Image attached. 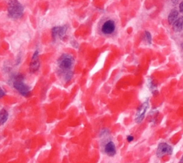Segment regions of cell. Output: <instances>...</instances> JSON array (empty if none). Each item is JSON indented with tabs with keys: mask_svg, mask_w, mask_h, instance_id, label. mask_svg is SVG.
<instances>
[{
	"mask_svg": "<svg viewBox=\"0 0 183 163\" xmlns=\"http://www.w3.org/2000/svg\"><path fill=\"white\" fill-rule=\"evenodd\" d=\"M75 63L74 57L69 54H63L57 60V65L61 72L64 74V79L67 82L69 81L73 76L72 72L71 69L72 68Z\"/></svg>",
	"mask_w": 183,
	"mask_h": 163,
	"instance_id": "cell-1",
	"label": "cell"
},
{
	"mask_svg": "<svg viewBox=\"0 0 183 163\" xmlns=\"http://www.w3.org/2000/svg\"><path fill=\"white\" fill-rule=\"evenodd\" d=\"M145 39H146L147 42H148L149 44L152 43V36H151V34L149 32H148V31L145 32Z\"/></svg>",
	"mask_w": 183,
	"mask_h": 163,
	"instance_id": "cell-13",
	"label": "cell"
},
{
	"mask_svg": "<svg viewBox=\"0 0 183 163\" xmlns=\"http://www.w3.org/2000/svg\"><path fill=\"white\" fill-rule=\"evenodd\" d=\"M127 140L129 142H132V141L134 140V137H133L132 135H128V136H127Z\"/></svg>",
	"mask_w": 183,
	"mask_h": 163,
	"instance_id": "cell-14",
	"label": "cell"
},
{
	"mask_svg": "<svg viewBox=\"0 0 183 163\" xmlns=\"http://www.w3.org/2000/svg\"><path fill=\"white\" fill-rule=\"evenodd\" d=\"M172 29L175 32H180L183 29V17H179L175 22L172 25Z\"/></svg>",
	"mask_w": 183,
	"mask_h": 163,
	"instance_id": "cell-10",
	"label": "cell"
},
{
	"mask_svg": "<svg viewBox=\"0 0 183 163\" xmlns=\"http://www.w3.org/2000/svg\"><path fill=\"white\" fill-rule=\"evenodd\" d=\"M105 152L109 157H113L116 154V147L114 142L112 141H109L105 145L104 148Z\"/></svg>",
	"mask_w": 183,
	"mask_h": 163,
	"instance_id": "cell-9",
	"label": "cell"
},
{
	"mask_svg": "<svg viewBox=\"0 0 183 163\" xmlns=\"http://www.w3.org/2000/svg\"><path fill=\"white\" fill-rule=\"evenodd\" d=\"M115 29H116V25H115V22L112 19H109L103 23L102 27H101V32L105 35H112L115 32Z\"/></svg>",
	"mask_w": 183,
	"mask_h": 163,
	"instance_id": "cell-6",
	"label": "cell"
},
{
	"mask_svg": "<svg viewBox=\"0 0 183 163\" xmlns=\"http://www.w3.org/2000/svg\"><path fill=\"white\" fill-rule=\"evenodd\" d=\"M172 153V148L170 145L165 142H162L159 144L158 150H157V156L158 158H162L167 155H171Z\"/></svg>",
	"mask_w": 183,
	"mask_h": 163,
	"instance_id": "cell-5",
	"label": "cell"
},
{
	"mask_svg": "<svg viewBox=\"0 0 183 163\" xmlns=\"http://www.w3.org/2000/svg\"><path fill=\"white\" fill-rule=\"evenodd\" d=\"M179 10L181 13H183V1L182 2H180V5H179Z\"/></svg>",
	"mask_w": 183,
	"mask_h": 163,
	"instance_id": "cell-15",
	"label": "cell"
},
{
	"mask_svg": "<svg viewBox=\"0 0 183 163\" xmlns=\"http://www.w3.org/2000/svg\"><path fill=\"white\" fill-rule=\"evenodd\" d=\"M8 117H9V114L8 112L5 109H2L0 112V120H1V124L4 125L5 123L7 122L8 120Z\"/></svg>",
	"mask_w": 183,
	"mask_h": 163,
	"instance_id": "cell-12",
	"label": "cell"
},
{
	"mask_svg": "<svg viewBox=\"0 0 183 163\" xmlns=\"http://www.w3.org/2000/svg\"><path fill=\"white\" fill-rule=\"evenodd\" d=\"M179 163H183V155H182V158H181V160H180V162Z\"/></svg>",
	"mask_w": 183,
	"mask_h": 163,
	"instance_id": "cell-18",
	"label": "cell"
},
{
	"mask_svg": "<svg viewBox=\"0 0 183 163\" xmlns=\"http://www.w3.org/2000/svg\"><path fill=\"white\" fill-rule=\"evenodd\" d=\"M181 47H182V50H183V43H182V45H181Z\"/></svg>",
	"mask_w": 183,
	"mask_h": 163,
	"instance_id": "cell-19",
	"label": "cell"
},
{
	"mask_svg": "<svg viewBox=\"0 0 183 163\" xmlns=\"http://www.w3.org/2000/svg\"><path fill=\"white\" fill-rule=\"evenodd\" d=\"M149 108V102L148 101H146L143 104H142L138 108V110L137 111L136 115H135V122L137 123H140L144 119L146 114L147 110Z\"/></svg>",
	"mask_w": 183,
	"mask_h": 163,
	"instance_id": "cell-7",
	"label": "cell"
},
{
	"mask_svg": "<svg viewBox=\"0 0 183 163\" xmlns=\"http://www.w3.org/2000/svg\"><path fill=\"white\" fill-rule=\"evenodd\" d=\"M24 77L22 75H17L13 81V87L16 90L19 92V94L24 97H29L30 95L31 91L29 87L24 82Z\"/></svg>",
	"mask_w": 183,
	"mask_h": 163,
	"instance_id": "cell-3",
	"label": "cell"
},
{
	"mask_svg": "<svg viewBox=\"0 0 183 163\" xmlns=\"http://www.w3.org/2000/svg\"><path fill=\"white\" fill-rule=\"evenodd\" d=\"M5 95V92H4V90H3V89L2 88L1 89V95H0V97H4V95Z\"/></svg>",
	"mask_w": 183,
	"mask_h": 163,
	"instance_id": "cell-17",
	"label": "cell"
},
{
	"mask_svg": "<svg viewBox=\"0 0 183 163\" xmlns=\"http://www.w3.org/2000/svg\"><path fill=\"white\" fill-rule=\"evenodd\" d=\"M178 18H179V11H178L175 9H172L168 15V20L169 24H170V25H172L175 22Z\"/></svg>",
	"mask_w": 183,
	"mask_h": 163,
	"instance_id": "cell-11",
	"label": "cell"
},
{
	"mask_svg": "<svg viewBox=\"0 0 183 163\" xmlns=\"http://www.w3.org/2000/svg\"><path fill=\"white\" fill-rule=\"evenodd\" d=\"M39 66H40V63L39 60V51L36 50L32 57L30 65H29V70L32 73H35L38 71Z\"/></svg>",
	"mask_w": 183,
	"mask_h": 163,
	"instance_id": "cell-8",
	"label": "cell"
},
{
	"mask_svg": "<svg viewBox=\"0 0 183 163\" xmlns=\"http://www.w3.org/2000/svg\"><path fill=\"white\" fill-rule=\"evenodd\" d=\"M24 7L18 0H9L8 3V15L12 19H19L23 16Z\"/></svg>",
	"mask_w": 183,
	"mask_h": 163,
	"instance_id": "cell-2",
	"label": "cell"
},
{
	"mask_svg": "<svg viewBox=\"0 0 183 163\" xmlns=\"http://www.w3.org/2000/svg\"><path fill=\"white\" fill-rule=\"evenodd\" d=\"M180 2V0H172V2L174 4V5H178Z\"/></svg>",
	"mask_w": 183,
	"mask_h": 163,
	"instance_id": "cell-16",
	"label": "cell"
},
{
	"mask_svg": "<svg viewBox=\"0 0 183 163\" xmlns=\"http://www.w3.org/2000/svg\"><path fill=\"white\" fill-rule=\"evenodd\" d=\"M67 31V26H57V27H53L52 29V36L54 39H64Z\"/></svg>",
	"mask_w": 183,
	"mask_h": 163,
	"instance_id": "cell-4",
	"label": "cell"
}]
</instances>
